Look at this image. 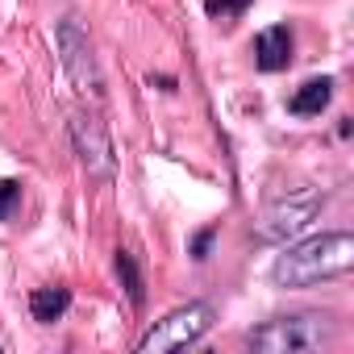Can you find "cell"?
<instances>
[{"instance_id":"8","label":"cell","mask_w":354,"mask_h":354,"mask_svg":"<svg viewBox=\"0 0 354 354\" xmlns=\"http://www.w3.org/2000/svg\"><path fill=\"white\" fill-rule=\"evenodd\" d=\"M329 100H333V80H329V75H321V80L300 84V88L292 92L288 109H292L296 117H321V113L329 109Z\"/></svg>"},{"instance_id":"13","label":"cell","mask_w":354,"mask_h":354,"mask_svg":"<svg viewBox=\"0 0 354 354\" xmlns=\"http://www.w3.org/2000/svg\"><path fill=\"white\" fill-rule=\"evenodd\" d=\"M209 246H213V230H205V234L192 242V254H196V259H209Z\"/></svg>"},{"instance_id":"2","label":"cell","mask_w":354,"mask_h":354,"mask_svg":"<svg viewBox=\"0 0 354 354\" xmlns=\"http://www.w3.org/2000/svg\"><path fill=\"white\" fill-rule=\"evenodd\" d=\"M333 342V321L325 313H292L259 325L250 333V346L263 354H308Z\"/></svg>"},{"instance_id":"1","label":"cell","mask_w":354,"mask_h":354,"mask_svg":"<svg viewBox=\"0 0 354 354\" xmlns=\"http://www.w3.org/2000/svg\"><path fill=\"white\" fill-rule=\"evenodd\" d=\"M350 267H354V238L346 230H333V234H317L300 246H288L275 259L271 279H275V288H313L321 279L346 275Z\"/></svg>"},{"instance_id":"5","label":"cell","mask_w":354,"mask_h":354,"mask_svg":"<svg viewBox=\"0 0 354 354\" xmlns=\"http://www.w3.org/2000/svg\"><path fill=\"white\" fill-rule=\"evenodd\" d=\"M55 38H59V59H63L71 84H75L84 96L100 100V96H104V80H100V67H96V59H92V42H88V34L80 30V21H75V17H63Z\"/></svg>"},{"instance_id":"9","label":"cell","mask_w":354,"mask_h":354,"mask_svg":"<svg viewBox=\"0 0 354 354\" xmlns=\"http://www.w3.org/2000/svg\"><path fill=\"white\" fill-rule=\"evenodd\" d=\"M67 304H71V292H67V288H38V292L30 296V313H34V321H42V325L59 321V317L67 313Z\"/></svg>"},{"instance_id":"11","label":"cell","mask_w":354,"mask_h":354,"mask_svg":"<svg viewBox=\"0 0 354 354\" xmlns=\"http://www.w3.org/2000/svg\"><path fill=\"white\" fill-rule=\"evenodd\" d=\"M246 5H250V0H209V17H221V21H230V17H238Z\"/></svg>"},{"instance_id":"4","label":"cell","mask_w":354,"mask_h":354,"mask_svg":"<svg viewBox=\"0 0 354 354\" xmlns=\"http://www.w3.org/2000/svg\"><path fill=\"white\" fill-rule=\"evenodd\" d=\"M325 209V192H296V196H283L275 205L263 209V217L254 221V234L263 242H292L296 234H304L313 225V217Z\"/></svg>"},{"instance_id":"12","label":"cell","mask_w":354,"mask_h":354,"mask_svg":"<svg viewBox=\"0 0 354 354\" xmlns=\"http://www.w3.org/2000/svg\"><path fill=\"white\" fill-rule=\"evenodd\" d=\"M17 196H21V188H17L13 180H0V221H5V217L13 213V205H17Z\"/></svg>"},{"instance_id":"7","label":"cell","mask_w":354,"mask_h":354,"mask_svg":"<svg viewBox=\"0 0 354 354\" xmlns=\"http://www.w3.org/2000/svg\"><path fill=\"white\" fill-rule=\"evenodd\" d=\"M254 63H259L263 71H283V67L292 63V34H288V26H271V30L259 34V42H254Z\"/></svg>"},{"instance_id":"3","label":"cell","mask_w":354,"mask_h":354,"mask_svg":"<svg viewBox=\"0 0 354 354\" xmlns=\"http://www.w3.org/2000/svg\"><path fill=\"white\" fill-rule=\"evenodd\" d=\"M209 325H213V308H209L205 300H192V304H184V308L167 313L162 321H154V325L142 333L138 350H142V354H150V350H154V354H162V350H184V346H192L196 337H205Z\"/></svg>"},{"instance_id":"10","label":"cell","mask_w":354,"mask_h":354,"mask_svg":"<svg viewBox=\"0 0 354 354\" xmlns=\"http://www.w3.org/2000/svg\"><path fill=\"white\" fill-rule=\"evenodd\" d=\"M117 275H121V283H125L129 300H133V304H142V300H146V283H142V271H138V263H133V254H129V250H117Z\"/></svg>"},{"instance_id":"6","label":"cell","mask_w":354,"mask_h":354,"mask_svg":"<svg viewBox=\"0 0 354 354\" xmlns=\"http://www.w3.org/2000/svg\"><path fill=\"white\" fill-rule=\"evenodd\" d=\"M71 138H75V154L84 162V171L92 180H113V142H109V129L100 117L92 113H75L71 117Z\"/></svg>"}]
</instances>
